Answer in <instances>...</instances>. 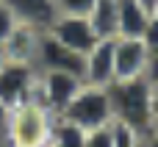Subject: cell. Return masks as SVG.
I'll use <instances>...</instances> for the list:
<instances>
[{"mask_svg":"<svg viewBox=\"0 0 158 147\" xmlns=\"http://www.w3.org/2000/svg\"><path fill=\"white\" fill-rule=\"evenodd\" d=\"M53 120L56 114L36 97L14 106L0 131L3 147H47L53 133Z\"/></svg>","mask_w":158,"mask_h":147,"instance_id":"1","label":"cell"},{"mask_svg":"<svg viewBox=\"0 0 158 147\" xmlns=\"http://www.w3.org/2000/svg\"><path fill=\"white\" fill-rule=\"evenodd\" d=\"M111 114L117 122L131 125L139 133H150V78H131V81H111L108 83Z\"/></svg>","mask_w":158,"mask_h":147,"instance_id":"2","label":"cell"},{"mask_svg":"<svg viewBox=\"0 0 158 147\" xmlns=\"http://www.w3.org/2000/svg\"><path fill=\"white\" fill-rule=\"evenodd\" d=\"M61 120L78 125L81 131H94L103 125H111V100H108V86H92L83 81V86L75 92V97L61 108Z\"/></svg>","mask_w":158,"mask_h":147,"instance_id":"3","label":"cell"},{"mask_svg":"<svg viewBox=\"0 0 158 147\" xmlns=\"http://www.w3.org/2000/svg\"><path fill=\"white\" fill-rule=\"evenodd\" d=\"M36 81H39V67L25 64V61H8L0 67V100L14 108L25 100L36 97Z\"/></svg>","mask_w":158,"mask_h":147,"instance_id":"4","label":"cell"},{"mask_svg":"<svg viewBox=\"0 0 158 147\" xmlns=\"http://www.w3.org/2000/svg\"><path fill=\"white\" fill-rule=\"evenodd\" d=\"M83 86V78L75 72H64V69H39V81H36V100L42 106H47L56 117L61 114V108L75 97V92Z\"/></svg>","mask_w":158,"mask_h":147,"instance_id":"5","label":"cell"},{"mask_svg":"<svg viewBox=\"0 0 158 147\" xmlns=\"http://www.w3.org/2000/svg\"><path fill=\"white\" fill-rule=\"evenodd\" d=\"M150 69V47L144 39L136 36H117L114 39V81L144 78Z\"/></svg>","mask_w":158,"mask_h":147,"instance_id":"6","label":"cell"},{"mask_svg":"<svg viewBox=\"0 0 158 147\" xmlns=\"http://www.w3.org/2000/svg\"><path fill=\"white\" fill-rule=\"evenodd\" d=\"M47 33H53L61 44H67L69 50L86 56L100 39L89 22V17H81V14H58L53 19V25L47 28Z\"/></svg>","mask_w":158,"mask_h":147,"instance_id":"7","label":"cell"},{"mask_svg":"<svg viewBox=\"0 0 158 147\" xmlns=\"http://www.w3.org/2000/svg\"><path fill=\"white\" fill-rule=\"evenodd\" d=\"M36 67L39 69H64V72H75V75L83 78V56L75 53V50H69L67 44H61L47 31H42V36H39Z\"/></svg>","mask_w":158,"mask_h":147,"instance_id":"8","label":"cell"},{"mask_svg":"<svg viewBox=\"0 0 158 147\" xmlns=\"http://www.w3.org/2000/svg\"><path fill=\"white\" fill-rule=\"evenodd\" d=\"M83 81L92 86H108L114 81V39H100L83 56Z\"/></svg>","mask_w":158,"mask_h":147,"instance_id":"9","label":"cell"},{"mask_svg":"<svg viewBox=\"0 0 158 147\" xmlns=\"http://www.w3.org/2000/svg\"><path fill=\"white\" fill-rule=\"evenodd\" d=\"M3 3L8 6V11L19 25H28L36 31H47L58 17L56 0H3Z\"/></svg>","mask_w":158,"mask_h":147,"instance_id":"10","label":"cell"},{"mask_svg":"<svg viewBox=\"0 0 158 147\" xmlns=\"http://www.w3.org/2000/svg\"><path fill=\"white\" fill-rule=\"evenodd\" d=\"M39 36L42 31L28 28V25H14V31L8 33V39L3 42L6 58L8 61H25V64H36V50H39Z\"/></svg>","mask_w":158,"mask_h":147,"instance_id":"11","label":"cell"},{"mask_svg":"<svg viewBox=\"0 0 158 147\" xmlns=\"http://www.w3.org/2000/svg\"><path fill=\"white\" fill-rule=\"evenodd\" d=\"M117 6H119V36L142 39L153 8H147L142 0H117Z\"/></svg>","mask_w":158,"mask_h":147,"instance_id":"12","label":"cell"},{"mask_svg":"<svg viewBox=\"0 0 158 147\" xmlns=\"http://www.w3.org/2000/svg\"><path fill=\"white\" fill-rule=\"evenodd\" d=\"M97 39H117L119 36V6L117 0H97L86 14Z\"/></svg>","mask_w":158,"mask_h":147,"instance_id":"13","label":"cell"},{"mask_svg":"<svg viewBox=\"0 0 158 147\" xmlns=\"http://www.w3.org/2000/svg\"><path fill=\"white\" fill-rule=\"evenodd\" d=\"M86 145V131H81L78 125L56 117L53 120V133H50V142L47 147H83Z\"/></svg>","mask_w":158,"mask_h":147,"instance_id":"14","label":"cell"},{"mask_svg":"<svg viewBox=\"0 0 158 147\" xmlns=\"http://www.w3.org/2000/svg\"><path fill=\"white\" fill-rule=\"evenodd\" d=\"M108 128H111V147H142L144 145V133L133 131V128L125 125V122L111 120Z\"/></svg>","mask_w":158,"mask_h":147,"instance_id":"15","label":"cell"},{"mask_svg":"<svg viewBox=\"0 0 158 147\" xmlns=\"http://www.w3.org/2000/svg\"><path fill=\"white\" fill-rule=\"evenodd\" d=\"M94 3L97 0H56V8H58V14H81V17H86Z\"/></svg>","mask_w":158,"mask_h":147,"instance_id":"16","label":"cell"},{"mask_svg":"<svg viewBox=\"0 0 158 147\" xmlns=\"http://www.w3.org/2000/svg\"><path fill=\"white\" fill-rule=\"evenodd\" d=\"M83 147H111V128L103 125V128L86 131V145Z\"/></svg>","mask_w":158,"mask_h":147,"instance_id":"17","label":"cell"},{"mask_svg":"<svg viewBox=\"0 0 158 147\" xmlns=\"http://www.w3.org/2000/svg\"><path fill=\"white\" fill-rule=\"evenodd\" d=\"M14 25H17V19H14V14L8 11V6L0 0V44L8 39V33L14 31Z\"/></svg>","mask_w":158,"mask_h":147,"instance_id":"18","label":"cell"},{"mask_svg":"<svg viewBox=\"0 0 158 147\" xmlns=\"http://www.w3.org/2000/svg\"><path fill=\"white\" fill-rule=\"evenodd\" d=\"M150 133H158V81H150Z\"/></svg>","mask_w":158,"mask_h":147,"instance_id":"19","label":"cell"},{"mask_svg":"<svg viewBox=\"0 0 158 147\" xmlns=\"http://www.w3.org/2000/svg\"><path fill=\"white\" fill-rule=\"evenodd\" d=\"M147 78H150V81H158V47L150 50V69H147Z\"/></svg>","mask_w":158,"mask_h":147,"instance_id":"20","label":"cell"},{"mask_svg":"<svg viewBox=\"0 0 158 147\" xmlns=\"http://www.w3.org/2000/svg\"><path fill=\"white\" fill-rule=\"evenodd\" d=\"M8 111H11V108H8V106L0 100V131H3V125H6V117H8Z\"/></svg>","mask_w":158,"mask_h":147,"instance_id":"21","label":"cell"},{"mask_svg":"<svg viewBox=\"0 0 158 147\" xmlns=\"http://www.w3.org/2000/svg\"><path fill=\"white\" fill-rule=\"evenodd\" d=\"M142 147H158V133H147L144 136V145Z\"/></svg>","mask_w":158,"mask_h":147,"instance_id":"22","label":"cell"},{"mask_svg":"<svg viewBox=\"0 0 158 147\" xmlns=\"http://www.w3.org/2000/svg\"><path fill=\"white\" fill-rule=\"evenodd\" d=\"M6 64V50H3V44H0V67Z\"/></svg>","mask_w":158,"mask_h":147,"instance_id":"23","label":"cell"},{"mask_svg":"<svg viewBox=\"0 0 158 147\" xmlns=\"http://www.w3.org/2000/svg\"><path fill=\"white\" fill-rule=\"evenodd\" d=\"M142 3H144L147 8H156V0H142Z\"/></svg>","mask_w":158,"mask_h":147,"instance_id":"24","label":"cell"},{"mask_svg":"<svg viewBox=\"0 0 158 147\" xmlns=\"http://www.w3.org/2000/svg\"><path fill=\"white\" fill-rule=\"evenodd\" d=\"M153 11H158V0H156V8H153Z\"/></svg>","mask_w":158,"mask_h":147,"instance_id":"25","label":"cell"},{"mask_svg":"<svg viewBox=\"0 0 158 147\" xmlns=\"http://www.w3.org/2000/svg\"><path fill=\"white\" fill-rule=\"evenodd\" d=\"M0 147H3V139H0Z\"/></svg>","mask_w":158,"mask_h":147,"instance_id":"26","label":"cell"}]
</instances>
